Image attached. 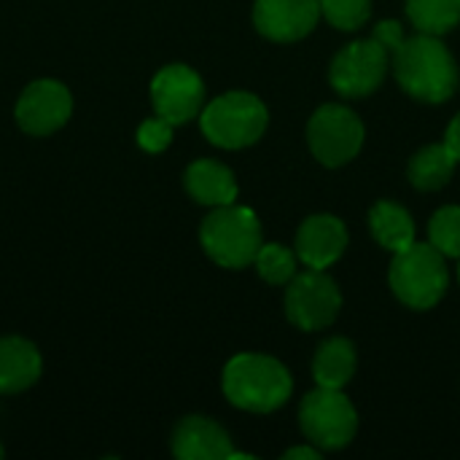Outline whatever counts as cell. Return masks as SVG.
<instances>
[{
  "mask_svg": "<svg viewBox=\"0 0 460 460\" xmlns=\"http://www.w3.org/2000/svg\"><path fill=\"white\" fill-rule=\"evenodd\" d=\"M307 143L326 167L348 164L364 146V124L345 105H323L307 124Z\"/></svg>",
  "mask_w": 460,
  "mask_h": 460,
  "instance_id": "cell-7",
  "label": "cell"
},
{
  "mask_svg": "<svg viewBox=\"0 0 460 460\" xmlns=\"http://www.w3.org/2000/svg\"><path fill=\"white\" fill-rule=\"evenodd\" d=\"M321 0H256L253 24L270 40H299L315 30Z\"/></svg>",
  "mask_w": 460,
  "mask_h": 460,
  "instance_id": "cell-12",
  "label": "cell"
},
{
  "mask_svg": "<svg viewBox=\"0 0 460 460\" xmlns=\"http://www.w3.org/2000/svg\"><path fill=\"white\" fill-rule=\"evenodd\" d=\"M429 237L439 253H445L450 259H460V208L447 205V208L437 210L429 224Z\"/></svg>",
  "mask_w": 460,
  "mask_h": 460,
  "instance_id": "cell-22",
  "label": "cell"
},
{
  "mask_svg": "<svg viewBox=\"0 0 460 460\" xmlns=\"http://www.w3.org/2000/svg\"><path fill=\"white\" fill-rule=\"evenodd\" d=\"M348 245V229L334 216H310L296 232V256L310 270L332 267Z\"/></svg>",
  "mask_w": 460,
  "mask_h": 460,
  "instance_id": "cell-13",
  "label": "cell"
},
{
  "mask_svg": "<svg viewBox=\"0 0 460 460\" xmlns=\"http://www.w3.org/2000/svg\"><path fill=\"white\" fill-rule=\"evenodd\" d=\"M372 38H377L391 54L404 43V32H402V24L399 22H394V19H385V22H380L377 27H375V35Z\"/></svg>",
  "mask_w": 460,
  "mask_h": 460,
  "instance_id": "cell-25",
  "label": "cell"
},
{
  "mask_svg": "<svg viewBox=\"0 0 460 460\" xmlns=\"http://www.w3.org/2000/svg\"><path fill=\"white\" fill-rule=\"evenodd\" d=\"M186 191L208 208L232 205L237 199V181L229 167L213 159H197L186 170Z\"/></svg>",
  "mask_w": 460,
  "mask_h": 460,
  "instance_id": "cell-16",
  "label": "cell"
},
{
  "mask_svg": "<svg viewBox=\"0 0 460 460\" xmlns=\"http://www.w3.org/2000/svg\"><path fill=\"white\" fill-rule=\"evenodd\" d=\"M0 458H3V447H0Z\"/></svg>",
  "mask_w": 460,
  "mask_h": 460,
  "instance_id": "cell-28",
  "label": "cell"
},
{
  "mask_svg": "<svg viewBox=\"0 0 460 460\" xmlns=\"http://www.w3.org/2000/svg\"><path fill=\"white\" fill-rule=\"evenodd\" d=\"M456 164H458V159L453 156V151L445 143L426 146L410 159V181L420 191H437L453 178Z\"/></svg>",
  "mask_w": 460,
  "mask_h": 460,
  "instance_id": "cell-19",
  "label": "cell"
},
{
  "mask_svg": "<svg viewBox=\"0 0 460 460\" xmlns=\"http://www.w3.org/2000/svg\"><path fill=\"white\" fill-rule=\"evenodd\" d=\"M170 140H172V124L167 119H162V116L143 121L140 129H137V146L143 151H148V154L164 151L170 146Z\"/></svg>",
  "mask_w": 460,
  "mask_h": 460,
  "instance_id": "cell-24",
  "label": "cell"
},
{
  "mask_svg": "<svg viewBox=\"0 0 460 460\" xmlns=\"http://www.w3.org/2000/svg\"><path fill=\"white\" fill-rule=\"evenodd\" d=\"M445 146L453 151V156L460 162V113L450 121V127H447V135H445Z\"/></svg>",
  "mask_w": 460,
  "mask_h": 460,
  "instance_id": "cell-26",
  "label": "cell"
},
{
  "mask_svg": "<svg viewBox=\"0 0 460 460\" xmlns=\"http://www.w3.org/2000/svg\"><path fill=\"white\" fill-rule=\"evenodd\" d=\"M253 264H256L259 275H261L267 283H272V286H283V283H288V280L296 275V259H294V253H291L286 245H280V243H267V245H261Z\"/></svg>",
  "mask_w": 460,
  "mask_h": 460,
  "instance_id": "cell-21",
  "label": "cell"
},
{
  "mask_svg": "<svg viewBox=\"0 0 460 460\" xmlns=\"http://www.w3.org/2000/svg\"><path fill=\"white\" fill-rule=\"evenodd\" d=\"M294 380L288 369L270 356L240 353L224 369L226 399L248 412H275L291 396Z\"/></svg>",
  "mask_w": 460,
  "mask_h": 460,
  "instance_id": "cell-2",
  "label": "cell"
},
{
  "mask_svg": "<svg viewBox=\"0 0 460 460\" xmlns=\"http://www.w3.org/2000/svg\"><path fill=\"white\" fill-rule=\"evenodd\" d=\"M313 375L318 388H334L342 391L353 375H356V348L345 337H332L326 340L315 358H313Z\"/></svg>",
  "mask_w": 460,
  "mask_h": 460,
  "instance_id": "cell-17",
  "label": "cell"
},
{
  "mask_svg": "<svg viewBox=\"0 0 460 460\" xmlns=\"http://www.w3.org/2000/svg\"><path fill=\"white\" fill-rule=\"evenodd\" d=\"M391 288L412 310L434 307L447 291V264L431 243H412L410 248L394 253L391 261Z\"/></svg>",
  "mask_w": 460,
  "mask_h": 460,
  "instance_id": "cell-4",
  "label": "cell"
},
{
  "mask_svg": "<svg viewBox=\"0 0 460 460\" xmlns=\"http://www.w3.org/2000/svg\"><path fill=\"white\" fill-rule=\"evenodd\" d=\"M369 226H372L375 240L383 248L394 251V253H399V251H404V248H410L415 243L412 216L396 202H388V199L377 202L372 216H369Z\"/></svg>",
  "mask_w": 460,
  "mask_h": 460,
  "instance_id": "cell-18",
  "label": "cell"
},
{
  "mask_svg": "<svg viewBox=\"0 0 460 460\" xmlns=\"http://www.w3.org/2000/svg\"><path fill=\"white\" fill-rule=\"evenodd\" d=\"M407 13L420 32L445 35L460 22V0H407Z\"/></svg>",
  "mask_w": 460,
  "mask_h": 460,
  "instance_id": "cell-20",
  "label": "cell"
},
{
  "mask_svg": "<svg viewBox=\"0 0 460 460\" xmlns=\"http://www.w3.org/2000/svg\"><path fill=\"white\" fill-rule=\"evenodd\" d=\"M70 113H73V97L67 86L51 78L32 81L16 102L19 127L27 135H38V137L65 127Z\"/></svg>",
  "mask_w": 460,
  "mask_h": 460,
  "instance_id": "cell-11",
  "label": "cell"
},
{
  "mask_svg": "<svg viewBox=\"0 0 460 460\" xmlns=\"http://www.w3.org/2000/svg\"><path fill=\"white\" fill-rule=\"evenodd\" d=\"M199 240L205 253L226 267L243 270L256 261L261 243V224L253 210L240 205H221L216 208L199 229Z\"/></svg>",
  "mask_w": 460,
  "mask_h": 460,
  "instance_id": "cell-3",
  "label": "cell"
},
{
  "mask_svg": "<svg viewBox=\"0 0 460 460\" xmlns=\"http://www.w3.org/2000/svg\"><path fill=\"white\" fill-rule=\"evenodd\" d=\"M342 307L337 283L323 270H307L291 278L286 291V315L302 332H318L332 326Z\"/></svg>",
  "mask_w": 460,
  "mask_h": 460,
  "instance_id": "cell-8",
  "label": "cell"
},
{
  "mask_svg": "<svg viewBox=\"0 0 460 460\" xmlns=\"http://www.w3.org/2000/svg\"><path fill=\"white\" fill-rule=\"evenodd\" d=\"M38 348L22 337H0V394L27 391L40 377Z\"/></svg>",
  "mask_w": 460,
  "mask_h": 460,
  "instance_id": "cell-15",
  "label": "cell"
},
{
  "mask_svg": "<svg viewBox=\"0 0 460 460\" xmlns=\"http://www.w3.org/2000/svg\"><path fill=\"white\" fill-rule=\"evenodd\" d=\"M388 49L377 40H353L350 46H345L334 62H332V86L342 94V97H367L372 94L388 70Z\"/></svg>",
  "mask_w": 460,
  "mask_h": 460,
  "instance_id": "cell-9",
  "label": "cell"
},
{
  "mask_svg": "<svg viewBox=\"0 0 460 460\" xmlns=\"http://www.w3.org/2000/svg\"><path fill=\"white\" fill-rule=\"evenodd\" d=\"M321 13L337 30H358L372 13V0H321Z\"/></svg>",
  "mask_w": 460,
  "mask_h": 460,
  "instance_id": "cell-23",
  "label": "cell"
},
{
  "mask_svg": "<svg viewBox=\"0 0 460 460\" xmlns=\"http://www.w3.org/2000/svg\"><path fill=\"white\" fill-rule=\"evenodd\" d=\"M232 453L229 434L202 415L183 418L172 434V456L178 460H226Z\"/></svg>",
  "mask_w": 460,
  "mask_h": 460,
  "instance_id": "cell-14",
  "label": "cell"
},
{
  "mask_svg": "<svg viewBox=\"0 0 460 460\" xmlns=\"http://www.w3.org/2000/svg\"><path fill=\"white\" fill-rule=\"evenodd\" d=\"M321 460V450L318 447H294V450H286L283 460Z\"/></svg>",
  "mask_w": 460,
  "mask_h": 460,
  "instance_id": "cell-27",
  "label": "cell"
},
{
  "mask_svg": "<svg viewBox=\"0 0 460 460\" xmlns=\"http://www.w3.org/2000/svg\"><path fill=\"white\" fill-rule=\"evenodd\" d=\"M267 105L251 92H229L216 97L199 116L202 132L213 146L245 148L253 146L267 129Z\"/></svg>",
  "mask_w": 460,
  "mask_h": 460,
  "instance_id": "cell-5",
  "label": "cell"
},
{
  "mask_svg": "<svg viewBox=\"0 0 460 460\" xmlns=\"http://www.w3.org/2000/svg\"><path fill=\"white\" fill-rule=\"evenodd\" d=\"M299 423L310 445L318 450H342L356 437L358 415L342 391L318 388L302 399Z\"/></svg>",
  "mask_w": 460,
  "mask_h": 460,
  "instance_id": "cell-6",
  "label": "cell"
},
{
  "mask_svg": "<svg viewBox=\"0 0 460 460\" xmlns=\"http://www.w3.org/2000/svg\"><path fill=\"white\" fill-rule=\"evenodd\" d=\"M205 84L186 65H167L151 81V102L156 116L167 119L172 127L191 121L202 111Z\"/></svg>",
  "mask_w": 460,
  "mask_h": 460,
  "instance_id": "cell-10",
  "label": "cell"
},
{
  "mask_svg": "<svg viewBox=\"0 0 460 460\" xmlns=\"http://www.w3.org/2000/svg\"><path fill=\"white\" fill-rule=\"evenodd\" d=\"M396 78L420 102H445L458 89V65L439 35L418 32L394 51Z\"/></svg>",
  "mask_w": 460,
  "mask_h": 460,
  "instance_id": "cell-1",
  "label": "cell"
},
{
  "mask_svg": "<svg viewBox=\"0 0 460 460\" xmlns=\"http://www.w3.org/2000/svg\"><path fill=\"white\" fill-rule=\"evenodd\" d=\"M458 275H460V267H458Z\"/></svg>",
  "mask_w": 460,
  "mask_h": 460,
  "instance_id": "cell-29",
  "label": "cell"
}]
</instances>
